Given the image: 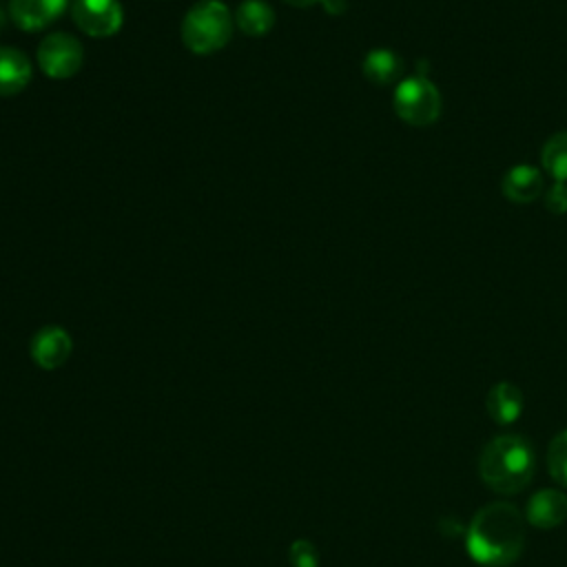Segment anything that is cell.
<instances>
[{"label": "cell", "instance_id": "cell-2", "mask_svg": "<svg viewBox=\"0 0 567 567\" xmlns=\"http://www.w3.org/2000/svg\"><path fill=\"white\" fill-rule=\"evenodd\" d=\"M481 481L498 494H516L534 474V450L518 434L494 436L478 456Z\"/></svg>", "mask_w": 567, "mask_h": 567}, {"label": "cell", "instance_id": "cell-18", "mask_svg": "<svg viewBox=\"0 0 567 567\" xmlns=\"http://www.w3.org/2000/svg\"><path fill=\"white\" fill-rule=\"evenodd\" d=\"M545 206L554 215L567 213V184L565 182H554L549 190L545 193Z\"/></svg>", "mask_w": 567, "mask_h": 567}, {"label": "cell", "instance_id": "cell-4", "mask_svg": "<svg viewBox=\"0 0 567 567\" xmlns=\"http://www.w3.org/2000/svg\"><path fill=\"white\" fill-rule=\"evenodd\" d=\"M394 111L412 126H427L441 113V93L427 78H405L394 91Z\"/></svg>", "mask_w": 567, "mask_h": 567}, {"label": "cell", "instance_id": "cell-12", "mask_svg": "<svg viewBox=\"0 0 567 567\" xmlns=\"http://www.w3.org/2000/svg\"><path fill=\"white\" fill-rule=\"evenodd\" d=\"M29 58L13 47H0V97L20 93L29 84Z\"/></svg>", "mask_w": 567, "mask_h": 567}, {"label": "cell", "instance_id": "cell-6", "mask_svg": "<svg viewBox=\"0 0 567 567\" xmlns=\"http://www.w3.org/2000/svg\"><path fill=\"white\" fill-rule=\"evenodd\" d=\"M71 13L75 24L93 38H109L117 33L124 20L120 0H73Z\"/></svg>", "mask_w": 567, "mask_h": 567}, {"label": "cell", "instance_id": "cell-5", "mask_svg": "<svg viewBox=\"0 0 567 567\" xmlns=\"http://www.w3.org/2000/svg\"><path fill=\"white\" fill-rule=\"evenodd\" d=\"M82 44L71 33L64 31L49 33L38 47L40 69L53 80H66L75 75L82 66Z\"/></svg>", "mask_w": 567, "mask_h": 567}, {"label": "cell", "instance_id": "cell-3", "mask_svg": "<svg viewBox=\"0 0 567 567\" xmlns=\"http://www.w3.org/2000/svg\"><path fill=\"white\" fill-rule=\"evenodd\" d=\"M233 18L224 2L202 0L188 9L182 20V42L193 53H213L228 44Z\"/></svg>", "mask_w": 567, "mask_h": 567}, {"label": "cell", "instance_id": "cell-11", "mask_svg": "<svg viewBox=\"0 0 567 567\" xmlns=\"http://www.w3.org/2000/svg\"><path fill=\"white\" fill-rule=\"evenodd\" d=\"M485 408H487V414L494 423L509 425L523 412V392L518 390V385H514L509 381L494 383L487 392Z\"/></svg>", "mask_w": 567, "mask_h": 567}, {"label": "cell", "instance_id": "cell-14", "mask_svg": "<svg viewBox=\"0 0 567 567\" xmlns=\"http://www.w3.org/2000/svg\"><path fill=\"white\" fill-rule=\"evenodd\" d=\"M403 66L396 53L388 49H374L363 60V75L374 84H390L399 80Z\"/></svg>", "mask_w": 567, "mask_h": 567}, {"label": "cell", "instance_id": "cell-19", "mask_svg": "<svg viewBox=\"0 0 567 567\" xmlns=\"http://www.w3.org/2000/svg\"><path fill=\"white\" fill-rule=\"evenodd\" d=\"M284 2L290 4V7H299V9H306V7L315 4V2H321V4H323V0H284Z\"/></svg>", "mask_w": 567, "mask_h": 567}, {"label": "cell", "instance_id": "cell-10", "mask_svg": "<svg viewBox=\"0 0 567 567\" xmlns=\"http://www.w3.org/2000/svg\"><path fill=\"white\" fill-rule=\"evenodd\" d=\"M501 190L509 202L529 204L543 193V175L529 164H516L505 173Z\"/></svg>", "mask_w": 567, "mask_h": 567}, {"label": "cell", "instance_id": "cell-17", "mask_svg": "<svg viewBox=\"0 0 567 567\" xmlns=\"http://www.w3.org/2000/svg\"><path fill=\"white\" fill-rule=\"evenodd\" d=\"M290 565L292 567H319V551L310 540H295L290 545Z\"/></svg>", "mask_w": 567, "mask_h": 567}, {"label": "cell", "instance_id": "cell-9", "mask_svg": "<svg viewBox=\"0 0 567 567\" xmlns=\"http://www.w3.org/2000/svg\"><path fill=\"white\" fill-rule=\"evenodd\" d=\"M567 518V496L560 489H538L525 505V520L538 529L558 527Z\"/></svg>", "mask_w": 567, "mask_h": 567}, {"label": "cell", "instance_id": "cell-13", "mask_svg": "<svg viewBox=\"0 0 567 567\" xmlns=\"http://www.w3.org/2000/svg\"><path fill=\"white\" fill-rule=\"evenodd\" d=\"M235 20L246 35H264L275 24V11L264 0H244L237 9Z\"/></svg>", "mask_w": 567, "mask_h": 567}, {"label": "cell", "instance_id": "cell-15", "mask_svg": "<svg viewBox=\"0 0 567 567\" xmlns=\"http://www.w3.org/2000/svg\"><path fill=\"white\" fill-rule=\"evenodd\" d=\"M543 166L556 182H567V131L556 133L545 142Z\"/></svg>", "mask_w": 567, "mask_h": 567}, {"label": "cell", "instance_id": "cell-16", "mask_svg": "<svg viewBox=\"0 0 567 567\" xmlns=\"http://www.w3.org/2000/svg\"><path fill=\"white\" fill-rule=\"evenodd\" d=\"M547 470L556 483L567 487V430L551 439L547 450Z\"/></svg>", "mask_w": 567, "mask_h": 567}, {"label": "cell", "instance_id": "cell-8", "mask_svg": "<svg viewBox=\"0 0 567 567\" xmlns=\"http://www.w3.org/2000/svg\"><path fill=\"white\" fill-rule=\"evenodd\" d=\"M69 0H9V13L22 31H40L55 22Z\"/></svg>", "mask_w": 567, "mask_h": 567}, {"label": "cell", "instance_id": "cell-1", "mask_svg": "<svg viewBox=\"0 0 567 567\" xmlns=\"http://www.w3.org/2000/svg\"><path fill=\"white\" fill-rule=\"evenodd\" d=\"M465 545L478 565L507 567L525 547V518L509 503H489L474 514Z\"/></svg>", "mask_w": 567, "mask_h": 567}, {"label": "cell", "instance_id": "cell-7", "mask_svg": "<svg viewBox=\"0 0 567 567\" xmlns=\"http://www.w3.org/2000/svg\"><path fill=\"white\" fill-rule=\"evenodd\" d=\"M71 337L60 326H47L38 330L31 339V357L44 370H55L66 363L71 354Z\"/></svg>", "mask_w": 567, "mask_h": 567}]
</instances>
